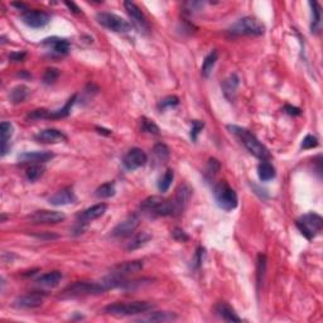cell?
I'll use <instances>...</instances> for the list:
<instances>
[{
	"label": "cell",
	"mask_w": 323,
	"mask_h": 323,
	"mask_svg": "<svg viewBox=\"0 0 323 323\" xmlns=\"http://www.w3.org/2000/svg\"><path fill=\"white\" fill-rule=\"evenodd\" d=\"M153 152H154V154H156L157 158H158V161L163 162V163H165V162L169 159L170 151L167 145L163 144V143H158V144L154 145Z\"/></svg>",
	"instance_id": "e575fe53"
},
{
	"label": "cell",
	"mask_w": 323,
	"mask_h": 323,
	"mask_svg": "<svg viewBox=\"0 0 323 323\" xmlns=\"http://www.w3.org/2000/svg\"><path fill=\"white\" fill-rule=\"evenodd\" d=\"M77 100V95H74L72 97H70L67 100V102L65 104V106L62 109L58 110H47V109H37L33 110L32 112H29L27 115L28 120H39V119H63L67 118L71 112L72 106L75 105Z\"/></svg>",
	"instance_id": "52a82bcc"
},
{
	"label": "cell",
	"mask_w": 323,
	"mask_h": 323,
	"mask_svg": "<svg viewBox=\"0 0 323 323\" xmlns=\"http://www.w3.org/2000/svg\"><path fill=\"white\" fill-rule=\"evenodd\" d=\"M55 154L51 152H25L18 157V161L22 163H32V164H41L51 161Z\"/></svg>",
	"instance_id": "d6986e66"
},
{
	"label": "cell",
	"mask_w": 323,
	"mask_h": 323,
	"mask_svg": "<svg viewBox=\"0 0 323 323\" xmlns=\"http://www.w3.org/2000/svg\"><path fill=\"white\" fill-rule=\"evenodd\" d=\"M217 58H219V52H217L216 50L211 51V52L206 56L202 63V69H201V72H202L203 76L208 77L211 75L212 70H214L215 65H216L217 62Z\"/></svg>",
	"instance_id": "f1b7e54d"
},
{
	"label": "cell",
	"mask_w": 323,
	"mask_h": 323,
	"mask_svg": "<svg viewBox=\"0 0 323 323\" xmlns=\"http://www.w3.org/2000/svg\"><path fill=\"white\" fill-rule=\"evenodd\" d=\"M172 236L174 240L179 241V242H186V241L189 240V236L184 233V230H182V229L179 228H175L174 230H173Z\"/></svg>",
	"instance_id": "f6af8a7d"
},
{
	"label": "cell",
	"mask_w": 323,
	"mask_h": 323,
	"mask_svg": "<svg viewBox=\"0 0 323 323\" xmlns=\"http://www.w3.org/2000/svg\"><path fill=\"white\" fill-rule=\"evenodd\" d=\"M76 201H77V197L71 187L61 189V191H58L57 193H55V195L51 196V197L48 198V202H50L52 206L71 205V203H75Z\"/></svg>",
	"instance_id": "ac0fdd59"
},
{
	"label": "cell",
	"mask_w": 323,
	"mask_h": 323,
	"mask_svg": "<svg viewBox=\"0 0 323 323\" xmlns=\"http://www.w3.org/2000/svg\"><path fill=\"white\" fill-rule=\"evenodd\" d=\"M61 72L58 69H55V67H51V69H47L46 72H44L43 76V82L47 83V85H51V83H55L56 81L60 77Z\"/></svg>",
	"instance_id": "8d00e7d4"
},
{
	"label": "cell",
	"mask_w": 323,
	"mask_h": 323,
	"mask_svg": "<svg viewBox=\"0 0 323 323\" xmlns=\"http://www.w3.org/2000/svg\"><path fill=\"white\" fill-rule=\"evenodd\" d=\"M29 95V88L25 85H18L10 91L9 93V99L13 104H19V102H23Z\"/></svg>",
	"instance_id": "f546056e"
},
{
	"label": "cell",
	"mask_w": 323,
	"mask_h": 323,
	"mask_svg": "<svg viewBox=\"0 0 323 323\" xmlns=\"http://www.w3.org/2000/svg\"><path fill=\"white\" fill-rule=\"evenodd\" d=\"M318 145V139L316 137H313V135L308 134L306 135V138H304L303 140H302V144H301V148L302 149H312V148H316Z\"/></svg>",
	"instance_id": "b9f144b4"
},
{
	"label": "cell",
	"mask_w": 323,
	"mask_h": 323,
	"mask_svg": "<svg viewBox=\"0 0 323 323\" xmlns=\"http://www.w3.org/2000/svg\"><path fill=\"white\" fill-rule=\"evenodd\" d=\"M14 128L8 121H3L0 125V135H1V157L5 156L10 151V139L13 137Z\"/></svg>",
	"instance_id": "603a6c76"
},
{
	"label": "cell",
	"mask_w": 323,
	"mask_h": 323,
	"mask_svg": "<svg viewBox=\"0 0 323 323\" xmlns=\"http://www.w3.org/2000/svg\"><path fill=\"white\" fill-rule=\"evenodd\" d=\"M22 22L30 28H43L51 22V15L46 11L28 10L22 15Z\"/></svg>",
	"instance_id": "5bb4252c"
},
{
	"label": "cell",
	"mask_w": 323,
	"mask_h": 323,
	"mask_svg": "<svg viewBox=\"0 0 323 323\" xmlns=\"http://www.w3.org/2000/svg\"><path fill=\"white\" fill-rule=\"evenodd\" d=\"M266 265V256L264 254H260L257 256V283L260 284L261 279L264 277V271H265Z\"/></svg>",
	"instance_id": "60d3db41"
},
{
	"label": "cell",
	"mask_w": 323,
	"mask_h": 323,
	"mask_svg": "<svg viewBox=\"0 0 323 323\" xmlns=\"http://www.w3.org/2000/svg\"><path fill=\"white\" fill-rule=\"evenodd\" d=\"M44 301V294L41 292H33V293H28L24 296L18 297L14 301L13 306L18 310H34L38 308L43 304Z\"/></svg>",
	"instance_id": "7c38bea8"
},
{
	"label": "cell",
	"mask_w": 323,
	"mask_h": 323,
	"mask_svg": "<svg viewBox=\"0 0 323 323\" xmlns=\"http://www.w3.org/2000/svg\"><path fill=\"white\" fill-rule=\"evenodd\" d=\"M142 130L145 133H148V134H153V135H158L159 133H161L159 126L157 125L153 120L147 118H142Z\"/></svg>",
	"instance_id": "d590c367"
},
{
	"label": "cell",
	"mask_w": 323,
	"mask_h": 323,
	"mask_svg": "<svg viewBox=\"0 0 323 323\" xmlns=\"http://www.w3.org/2000/svg\"><path fill=\"white\" fill-rule=\"evenodd\" d=\"M144 268V263L142 260H133V261H126V263L118 264L111 269L110 274L115 275L119 278H126L128 275L138 273Z\"/></svg>",
	"instance_id": "e0dca14e"
},
{
	"label": "cell",
	"mask_w": 323,
	"mask_h": 323,
	"mask_svg": "<svg viewBox=\"0 0 323 323\" xmlns=\"http://www.w3.org/2000/svg\"><path fill=\"white\" fill-rule=\"evenodd\" d=\"M25 56H27L25 52H13L10 53L9 58H10V61H13V62H22L25 58Z\"/></svg>",
	"instance_id": "7dc6e473"
},
{
	"label": "cell",
	"mask_w": 323,
	"mask_h": 323,
	"mask_svg": "<svg viewBox=\"0 0 323 323\" xmlns=\"http://www.w3.org/2000/svg\"><path fill=\"white\" fill-rule=\"evenodd\" d=\"M139 217L137 215H132V216L126 217L124 221H121L120 224H118L115 228L112 229L111 236L114 238H126L134 234V231L137 230L139 226Z\"/></svg>",
	"instance_id": "4fadbf2b"
},
{
	"label": "cell",
	"mask_w": 323,
	"mask_h": 323,
	"mask_svg": "<svg viewBox=\"0 0 323 323\" xmlns=\"http://www.w3.org/2000/svg\"><path fill=\"white\" fill-rule=\"evenodd\" d=\"M284 111L287 112L288 115H292V116H298L302 114L301 109H298V107L296 106H292V105H285Z\"/></svg>",
	"instance_id": "bcb514c9"
},
{
	"label": "cell",
	"mask_w": 323,
	"mask_h": 323,
	"mask_svg": "<svg viewBox=\"0 0 323 323\" xmlns=\"http://www.w3.org/2000/svg\"><path fill=\"white\" fill-rule=\"evenodd\" d=\"M203 126H205L203 121H200V120L192 121L191 133H189V134H191L192 142H197V138H198V135H200V133L202 132Z\"/></svg>",
	"instance_id": "ab89813d"
},
{
	"label": "cell",
	"mask_w": 323,
	"mask_h": 323,
	"mask_svg": "<svg viewBox=\"0 0 323 323\" xmlns=\"http://www.w3.org/2000/svg\"><path fill=\"white\" fill-rule=\"evenodd\" d=\"M163 201H164V198H162L161 196H151V197L145 198L143 201L142 205H140V210L144 211L145 214L156 215V211Z\"/></svg>",
	"instance_id": "83f0119b"
},
{
	"label": "cell",
	"mask_w": 323,
	"mask_h": 323,
	"mask_svg": "<svg viewBox=\"0 0 323 323\" xmlns=\"http://www.w3.org/2000/svg\"><path fill=\"white\" fill-rule=\"evenodd\" d=\"M96 20L100 25L111 30V32H115V33H128L132 30V24L128 20L114 13H107V11L97 13Z\"/></svg>",
	"instance_id": "8992f818"
},
{
	"label": "cell",
	"mask_w": 323,
	"mask_h": 323,
	"mask_svg": "<svg viewBox=\"0 0 323 323\" xmlns=\"http://www.w3.org/2000/svg\"><path fill=\"white\" fill-rule=\"evenodd\" d=\"M192 196V189L188 184H182L175 192L174 197L170 198L173 208V216H178L186 210Z\"/></svg>",
	"instance_id": "ba28073f"
},
{
	"label": "cell",
	"mask_w": 323,
	"mask_h": 323,
	"mask_svg": "<svg viewBox=\"0 0 323 323\" xmlns=\"http://www.w3.org/2000/svg\"><path fill=\"white\" fill-rule=\"evenodd\" d=\"M34 140L42 144H57L66 142L67 135L58 129H44L34 135Z\"/></svg>",
	"instance_id": "9a60e30c"
},
{
	"label": "cell",
	"mask_w": 323,
	"mask_h": 323,
	"mask_svg": "<svg viewBox=\"0 0 323 323\" xmlns=\"http://www.w3.org/2000/svg\"><path fill=\"white\" fill-rule=\"evenodd\" d=\"M183 6L187 13L193 14L200 10L201 8H203V3L202 1H187V3L183 4Z\"/></svg>",
	"instance_id": "7bdbcfd3"
},
{
	"label": "cell",
	"mask_w": 323,
	"mask_h": 323,
	"mask_svg": "<svg viewBox=\"0 0 323 323\" xmlns=\"http://www.w3.org/2000/svg\"><path fill=\"white\" fill-rule=\"evenodd\" d=\"M116 187L115 182H106V183L101 184L96 188L95 196L97 198H110L112 196H115Z\"/></svg>",
	"instance_id": "4dcf8cb0"
},
{
	"label": "cell",
	"mask_w": 323,
	"mask_h": 323,
	"mask_svg": "<svg viewBox=\"0 0 323 323\" xmlns=\"http://www.w3.org/2000/svg\"><path fill=\"white\" fill-rule=\"evenodd\" d=\"M178 104H179V99L177 97V96L174 95L167 96V97H164L163 100H161V102L158 104V109L161 110V111H164V110L168 109V107H174Z\"/></svg>",
	"instance_id": "74e56055"
},
{
	"label": "cell",
	"mask_w": 323,
	"mask_h": 323,
	"mask_svg": "<svg viewBox=\"0 0 323 323\" xmlns=\"http://www.w3.org/2000/svg\"><path fill=\"white\" fill-rule=\"evenodd\" d=\"M257 175L261 182H268L275 177V168L268 161H261V163L257 165Z\"/></svg>",
	"instance_id": "484cf974"
},
{
	"label": "cell",
	"mask_w": 323,
	"mask_h": 323,
	"mask_svg": "<svg viewBox=\"0 0 323 323\" xmlns=\"http://www.w3.org/2000/svg\"><path fill=\"white\" fill-rule=\"evenodd\" d=\"M221 169V164H220V162L217 159L211 158L208 161L207 163V168H206V174L210 175V177H215L217 173L220 172Z\"/></svg>",
	"instance_id": "f35d334b"
},
{
	"label": "cell",
	"mask_w": 323,
	"mask_h": 323,
	"mask_svg": "<svg viewBox=\"0 0 323 323\" xmlns=\"http://www.w3.org/2000/svg\"><path fill=\"white\" fill-rule=\"evenodd\" d=\"M65 4H66V6L72 11V13H75V14L81 13V9H80V6L77 5L76 3H74V1H65Z\"/></svg>",
	"instance_id": "c3c4849f"
},
{
	"label": "cell",
	"mask_w": 323,
	"mask_h": 323,
	"mask_svg": "<svg viewBox=\"0 0 323 323\" xmlns=\"http://www.w3.org/2000/svg\"><path fill=\"white\" fill-rule=\"evenodd\" d=\"M203 256H205V249H203L202 246L197 247L195 256H193V261H192V263H193V266H195L196 269H200V266L202 265Z\"/></svg>",
	"instance_id": "ee69618b"
},
{
	"label": "cell",
	"mask_w": 323,
	"mask_h": 323,
	"mask_svg": "<svg viewBox=\"0 0 323 323\" xmlns=\"http://www.w3.org/2000/svg\"><path fill=\"white\" fill-rule=\"evenodd\" d=\"M215 312H216L217 316H220L222 320L228 321V322H240L241 321V318L236 315L235 311H234L228 303H225V302H220V303L216 304Z\"/></svg>",
	"instance_id": "cb8c5ba5"
},
{
	"label": "cell",
	"mask_w": 323,
	"mask_h": 323,
	"mask_svg": "<svg viewBox=\"0 0 323 323\" xmlns=\"http://www.w3.org/2000/svg\"><path fill=\"white\" fill-rule=\"evenodd\" d=\"M215 201L217 206L222 208L224 211H233L238 207L239 198L236 192L231 188L226 181H221L215 186L214 188Z\"/></svg>",
	"instance_id": "277c9868"
},
{
	"label": "cell",
	"mask_w": 323,
	"mask_h": 323,
	"mask_svg": "<svg viewBox=\"0 0 323 323\" xmlns=\"http://www.w3.org/2000/svg\"><path fill=\"white\" fill-rule=\"evenodd\" d=\"M153 304L149 302H129V303H112L104 308V312L111 316H134L148 312L153 308Z\"/></svg>",
	"instance_id": "7a4b0ae2"
},
{
	"label": "cell",
	"mask_w": 323,
	"mask_h": 323,
	"mask_svg": "<svg viewBox=\"0 0 323 323\" xmlns=\"http://www.w3.org/2000/svg\"><path fill=\"white\" fill-rule=\"evenodd\" d=\"M151 240H152L151 234L147 233V231H142V233L137 234V235H134L132 239H130V241L126 244V250L133 251V250L140 249V247L144 246V245L147 244V242H149Z\"/></svg>",
	"instance_id": "d4e9b609"
},
{
	"label": "cell",
	"mask_w": 323,
	"mask_h": 323,
	"mask_svg": "<svg viewBox=\"0 0 323 323\" xmlns=\"http://www.w3.org/2000/svg\"><path fill=\"white\" fill-rule=\"evenodd\" d=\"M43 46L50 47L52 52L57 56H66L70 52L71 44L67 39L58 38V37H52V38H47L42 42Z\"/></svg>",
	"instance_id": "ffe728a7"
},
{
	"label": "cell",
	"mask_w": 323,
	"mask_h": 323,
	"mask_svg": "<svg viewBox=\"0 0 323 323\" xmlns=\"http://www.w3.org/2000/svg\"><path fill=\"white\" fill-rule=\"evenodd\" d=\"M29 220L37 225H55L66 220V215L60 211H51V210H41L30 215Z\"/></svg>",
	"instance_id": "30bf717a"
},
{
	"label": "cell",
	"mask_w": 323,
	"mask_h": 323,
	"mask_svg": "<svg viewBox=\"0 0 323 323\" xmlns=\"http://www.w3.org/2000/svg\"><path fill=\"white\" fill-rule=\"evenodd\" d=\"M148 162V156L140 148H133L125 154L123 159L124 167L128 170H134L140 167H144Z\"/></svg>",
	"instance_id": "8fae6325"
},
{
	"label": "cell",
	"mask_w": 323,
	"mask_h": 323,
	"mask_svg": "<svg viewBox=\"0 0 323 323\" xmlns=\"http://www.w3.org/2000/svg\"><path fill=\"white\" fill-rule=\"evenodd\" d=\"M63 275L61 271L58 270H53L50 271V273L44 274L42 277H39L37 279V284L39 285L41 288H46V289H52V288L58 287V284L62 280Z\"/></svg>",
	"instance_id": "44dd1931"
},
{
	"label": "cell",
	"mask_w": 323,
	"mask_h": 323,
	"mask_svg": "<svg viewBox=\"0 0 323 323\" xmlns=\"http://www.w3.org/2000/svg\"><path fill=\"white\" fill-rule=\"evenodd\" d=\"M174 320H177V315L172 312H153L145 317H142L139 321L142 322H170Z\"/></svg>",
	"instance_id": "4316f807"
},
{
	"label": "cell",
	"mask_w": 323,
	"mask_h": 323,
	"mask_svg": "<svg viewBox=\"0 0 323 323\" xmlns=\"http://www.w3.org/2000/svg\"><path fill=\"white\" fill-rule=\"evenodd\" d=\"M173 179H174V172L172 169H167L164 172V174L162 175L161 179L158 182V189L162 192V193H165L168 189L170 188L173 183Z\"/></svg>",
	"instance_id": "1f68e13d"
},
{
	"label": "cell",
	"mask_w": 323,
	"mask_h": 323,
	"mask_svg": "<svg viewBox=\"0 0 323 323\" xmlns=\"http://www.w3.org/2000/svg\"><path fill=\"white\" fill-rule=\"evenodd\" d=\"M13 5H14V6H17L18 9H24V10H27V11H28L27 5H25V4H23V3H13Z\"/></svg>",
	"instance_id": "681fc988"
},
{
	"label": "cell",
	"mask_w": 323,
	"mask_h": 323,
	"mask_svg": "<svg viewBox=\"0 0 323 323\" xmlns=\"http://www.w3.org/2000/svg\"><path fill=\"white\" fill-rule=\"evenodd\" d=\"M228 129L231 132V134H234L240 140L241 144L244 145L250 154L261 159V161H266V159L270 158V153H269L265 145L260 143V140L257 139L251 132H249L247 129L241 128V126L238 125H229Z\"/></svg>",
	"instance_id": "6da1fadb"
},
{
	"label": "cell",
	"mask_w": 323,
	"mask_h": 323,
	"mask_svg": "<svg viewBox=\"0 0 323 323\" xmlns=\"http://www.w3.org/2000/svg\"><path fill=\"white\" fill-rule=\"evenodd\" d=\"M239 85H240V80H239L238 75L235 74L230 75V76L222 82V91H224V95L230 102H233V100L235 99V95L236 92H238Z\"/></svg>",
	"instance_id": "7402d4cb"
},
{
	"label": "cell",
	"mask_w": 323,
	"mask_h": 323,
	"mask_svg": "<svg viewBox=\"0 0 323 323\" xmlns=\"http://www.w3.org/2000/svg\"><path fill=\"white\" fill-rule=\"evenodd\" d=\"M265 27L260 20L254 17H244L234 23L229 28V33L233 36H263Z\"/></svg>",
	"instance_id": "3957f363"
},
{
	"label": "cell",
	"mask_w": 323,
	"mask_h": 323,
	"mask_svg": "<svg viewBox=\"0 0 323 323\" xmlns=\"http://www.w3.org/2000/svg\"><path fill=\"white\" fill-rule=\"evenodd\" d=\"M106 210H107L106 203H97V205L95 206H91V207L86 208L85 211L80 212V214L77 215V222H79V225L88 224V222L101 217L102 215L106 212Z\"/></svg>",
	"instance_id": "2e32d148"
},
{
	"label": "cell",
	"mask_w": 323,
	"mask_h": 323,
	"mask_svg": "<svg viewBox=\"0 0 323 323\" xmlns=\"http://www.w3.org/2000/svg\"><path fill=\"white\" fill-rule=\"evenodd\" d=\"M43 174L44 167L41 164H30V167H28L27 172H25V177H27L28 181L30 182L38 181Z\"/></svg>",
	"instance_id": "d6a6232c"
},
{
	"label": "cell",
	"mask_w": 323,
	"mask_h": 323,
	"mask_svg": "<svg viewBox=\"0 0 323 323\" xmlns=\"http://www.w3.org/2000/svg\"><path fill=\"white\" fill-rule=\"evenodd\" d=\"M311 8H312V22H311V30L317 32L321 24V6L317 1H311Z\"/></svg>",
	"instance_id": "836d02e7"
},
{
	"label": "cell",
	"mask_w": 323,
	"mask_h": 323,
	"mask_svg": "<svg viewBox=\"0 0 323 323\" xmlns=\"http://www.w3.org/2000/svg\"><path fill=\"white\" fill-rule=\"evenodd\" d=\"M124 6H125V10L128 11L129 17L132 18L133 24L139 29L140 33H148L149 23L142 9L133 1H124Z\"/></svg>",
	"instance_id": "9c48e42d"
},
{
	"label": "cell",
	"mask_w": 323,
	"mask_h": 323,
	"mask_svg": "<svg viewBox=\"0 0 323 323\" xmlns=\"http://www.w3.org/2000/svg\"><path fill=\"white\" fill-rule=\"evenodd\" d=\"M296 225L307 240H312L316 236L320 235V233L322 231L323 219L318 214L310 212V214H306L299 217L297 220Z\"/></svg>",
	"instance_id": "5b68a950"
}]
</instances>
